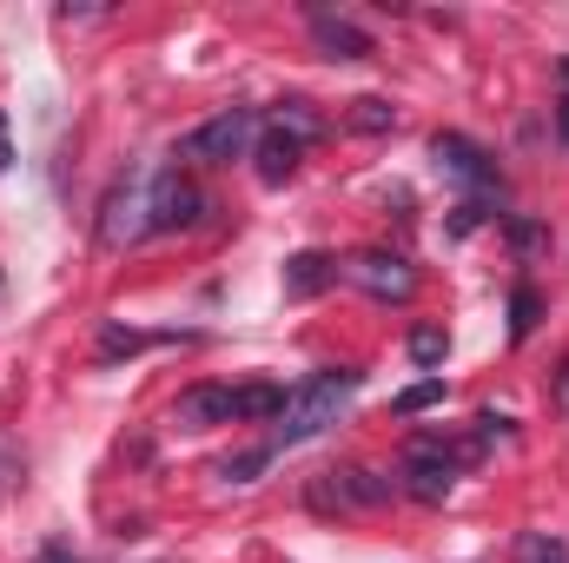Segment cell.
<instances>
[{"label":"cell","mask_w":569,"mask_h":563,"mask_svg":"<svg viewBox=\"0 0 569 563\" xmlns=\"http://www.w3.org/2000/svg\"><path fill=\"white\" fill-rule=\"evenodd\" d=\"M272 127H279V134H291L298 146H305V140H318V134H325V120L311 113V100H284L279 113H272Z\"/></svg>","instance_id":"obj_15"},{"label":"cell","mask_w":569,"mask_h":563,"mask_svg":"<svg viewBox=\"0 0 569 563\" xmlns=\"http://www.w3.org/2000/svg\"><path fill=\"white\" fill-rule=\"evenodd\" d=\"M503 246H510L517 259H543V253H550V226L530 219V213H510V219H503Z\"/></svg>","instance_id":"obj_13"},{"label":"cell","mask_w":569,"mask_h":563,"mask_svg":"<svg viewBox=\"0 0 569 563\" xmlns=\"http://www.w3.org/2000/svg\"><path fill=\"white\" fill-rule=\"evenodd\" d=\"M338 477H345L351 511H378V504L398 497V477H385V471H371V464H351V471H338Z\"/></svg>","instance_id":"obj_11"},{"label":"cell","mask_w":569,"mask_h":563,"mask_svg":"<svg viewBox=\"0 0 569 563\" xmlns=\"http://www.w3.org/2000/svg\"><path fill=\"white\" fill-rule=\"evenodd\" d=\"M517 563H569L563 537H550V531H530L523 544H517Z\"/></svg>","instance_id":"obj_21"},{"label":"cell","mask_w":569,"mask_h":563,"mask_svg":"<svg viewBox=\"0 0 569 563\" xmlns=\"http://www.w3.org/2000/svg\"><path fill=\"white\" fill-rule=\"evenodd\" d=\"M284 385H239V418H272L279 424V412H284Z\"/></svg>","instance_id":"obj_16"},{"label":"cell","mask_w":569,"mask_h":563,"mask_svg":"<svg viewBox=\"0 0 569 563\" xmlns=\"http://www.w3.org/2000/svg\"><path fill=\"white\" fill-rule=\"evenodd\" d=\"M338 259L331 253H291L284 259V298H318V292H331L338 285Z\"/></svg>","instance_id":"obj_10"},{"label":"cell","mask_w":569,"mask_h":563,"mask_svg":"<svg viewBox=\"0 0 569 563\" xmlns=\"http://www.w3.org/2000/svg\"><path fill=\"white\" fill-rule=\"evenodd\" d=\"M179 152L192 159V166H232V159H246L252 152V107H226V113H212L206 127H192Z\"/></svg>","instance_id":"obj_3"},{"label":"cell","mask_w":569,"mask_h":563,"mask_svg":"<svg viewBox=\"0 0 569 563\" xmlns=\"http://www.w3.org/2000/svg\"><path fill=\"white\" fill-rule=\"evenodd\" d=\"M437 405H443V378H425V385H411V392L391 398L398 418H418V412H437Z\"/></svg>","instance_id":"obj_18"},{"label":"cell","mask_w":569,"mask_h":563,"mask_svg":"<svg viewBox=\"0 0 569 563\" xmlns=\"http://www.w3.org/2000/svg\"><path fill=\"white\" fill-rule=\"evenodd\" d=\"M537 318H543V298H537V285H517V292H510V338L523 345V338L537 332Z\"/></svg>","instance_id":"obj_17"},{"label":"cell","mask_w":569,"mask_h":563,"mask_svg":"<svg viewBox=\"0 0 569 563\" xmlns=\"http://www.w3.org/2000/svg\"><path fill=\"white\" fill-rule=\"evenodd\" d=\"M557 134H563V146H569V93L557 100Z\"/></svg>","instance_id":"obj_28"},{"label":"cell","mask_w":569,"mask_h":563,"mask_svg":"<svg viewBox=\"0 0 569 563\" xmlns=\"http://www.w3.org/2000/svg\"><path fill=\"white\" fill-rule=\"evenodd\" d=\"M40 563H80V557H73L67 544H47V551H40Z\"/></svg>","instance_id":"obj_26"},{"label":"cell","mask_w":569,"mask_h":563,"mask_svg":"<svg viewBox=\"0 0 569 563\" xmlns=\"http://www.w3.org/2000/svg\"><path fill=\"white\" fill-rule=\"evenodd\" d=\"M443 352H450V338H443V325H418L411 332V365H443Z\"/></svg>","instance_id":"obj_20"},{"label":"cell","mask_w":569,"mask_h":563,"mask_svg":"<svg viewBox=\"0 0 569 563\" xmlns=\"http://www.w3.org/2000/svg\"><path fill=\"white\" fill-rule=\"evenodd\" d=\"M483 219H490V199L477 192V199H463V206H457V219H450V239H463V233H477Z\"/></svg>","instance_id":"obj_24"},{"label":"cell","mask_w":569,"mask_h":563,"mask_svg":"<svg viewBox=\"0 0 569 563\" xmlns=\"http://www.w3.org/2000/svg\"><path fill=\"white\" fill-rule=\"evenodd\" d=\"M298 152H305V146L291 140V134H279V127H272L266 140L252 146V159H259V179H266V186H284V179L298 172Z\"/></svg>","instance_id":"obj_12"},{"label":"cell","mask_w":569,"mask_h":563,"mask_svg":"<svg viewBox=\"0 0 569 563\" xmlns=\"http://www.w3.org/2000/svg\"><path fill=\"white\" fill-rule=\"evenodd\" d=\"M345 279L358 285L365 298H378V305H411V298H418V266H411L405 253H385V246L351 253V259H345Z\"/></svg>","instance_id":"obj_2"},{"label":"cell","mask_w":569,"mask_h":563,"mask_svg":"<svg viewBox=\"0 0 569 563\" xmlns=\"http://www.w3.org/2000/svg\"><path fill=\"white\" fill-rule=\"evenodd\" d=\"M345 127H351V134H391V127H398V113H391V100H378V93H365V100H351V113H345Z\"/></svg>","instance_id":"obj_14"},{"label":"cell","mask_w":569,"mask_h":563,"mask_svg":"<svg viewBox=\"0 0 569 563\" xmlns=\"http://www.w3.org/2000/svg\"><path fill=\"white\" fill-rule=\"evenodd\" d=\"M179 424H239V392L232 385H186L179 405H172Z\"/></svg>","instance_id":"obj_9"},{"label":"cell","mask_w":569,"mask_h":563,"mask_svg":"<svg viewBox=\"0 0 569 563\" xmlns=\"http://www.w3.org/2000/svg\"><path fill=\"white\" fill-rule=\"evenodd\" d=\"M311 47H318L325 60H371V53H378V47H371V33H365L358 20L325 13V7H311Z\"/></svg>","instance_id":"obj_7"},{"label":"cell","mask_w":569,"mask_h":563,"mask_svg":"<svg viewBox=\"0 0 569 563\" xmlns=\"http://www.w3.org/2000/svg\"><path fill=\"white\" fill-rule=\"evenodd\" d=\"M146 345V332H133V325H107L100 332V358H133Z\"/></svg>","instance_id":"obj_23"},{"label":"cell","mask_w":569,"mask_h":563,"mask_svg":"<svg viewBox=\"0 0 569 563\" xmlns=\"http://www.w3.org/2000/svg\"><path fill=\"white\" fill-rule=\"evenodd\" d=\"M563 87H569V60H563Z\"/></svg>","instance_id":"obj_29"},{"label":"cell","mask_w":569,"mask_h":563,"mask_svg":"<svg viewBox=\"0 0 569 563\" xmlns=\"http://www.w3.org/2000/svg\"><path fill=\"white\" fill-rule=\"evenodd\" d=\"M365 385V372L358 365H325V372H311L291 398H284L279 424H272V451H291V444H311L325 424H338V412H345V398Z\"/></svg>","instance_id":"obj_1"},{"label":"cell","mask_w":569,"mask_h":563,"mask_svg":"<svg viewBox=\"0 0 569 563\" xmlns=\"http://www.w3.org/2000/svg\"><path fill=\"white\" fill-rule=\"evenodd\" d=\"M146 233H152L146 226V186H140V172H127V179H113V192L100 206V246L120 253V246H133Z\"/></svg>","instance_id":"obj_4"},{"label":"cell","mask_w":569,"mask_h":563,"mask_svg":"<svg viewBox=\"0 0 569 563\" xmlns=\"http://www.w3.org/2000/svg\"><path fill=\"white\" fill-rule=\"evenodd\" d=\"M430 159H437L450 179H463V186H477V192H497V199H503L497 159H490L483 146L470 140V134H437V140H430Z\"/></svg>","instance_id":"obj_6"},{"label":"cell","mask_w":569,"mask_h":563,"mask_svg":"<svg viewBox=\"0 0 569 563\" xmlns=\"http://www.w3.org/2000/svg\"><path fill=\"white\" fill-rule=\"evenodd\" d=\"M199 213H206V192L192 179H179V172L152 179V192H146V226L152 233H186V226H199Z\"/></svg>","instance_id":"obj_5"},{"label":"cell","mask_w":569,"mask_h":563,"mask_svg":"<svg viewBox=\"0 0 569 563\" xmlns=\"http://www.w3.org/2000/svg\"><path fill=\"white\" fill-rule=\"evenodd\" d=\"M550 398H557V412L569 418V358L557 365V372H550Z\"/></svg>","instance_id":"obj_25"},{"label":"cell","mask_w":569,"mask_h":563,"mask_svg":"<svg viewBox=\"0 0 569 563\" xmlns=\"http://www.w3.org/2000/svg\"><path fill=\"white\" fill-rule=\"evenodd\" d=\"M20 484H27V457H20V444L0 431V497H13Z\"/></svg>","instance_id":"obj_22"},{"label":"cell","mask_w":569,"mask_h":563,"mask_svg":"<svg viewBox=\"0 0 569 563\" xmlns=\"http://www.w3.org/2000/svg\"><path fill=\"white\" fill-rule=\"evenodd\" d=\"M450 484H457V464H450V457L405 451V477H398V491H405V497H418V504H443V497H450Z\"/></svg>","instance_id":"obj_8"},{"label":"cell","mask_w":569,"mask_h":563,"mask_svg":"<svg viewBox=\"0 0 569 563\" xmlns=\"http://www.w3.org/2000/svg\"><path fill=\"white\" fill-rule=\"evenodd\" d=\"M272 457H279L272 444H259V451H239V457H226V464H219V477H226V484H252V477H259Z\"/></svg>","instance_id":"obj_19"},{"label":"cell","mask_w":569,"mask_h":563,"mask_svg":"<svg viewBox=\"0 0 569 563\" xmlns=\"http://www.w3.org/2000/svg\"><path fill=\"white\" fill-rule=\"evenodd\" d=\"M13 166V140H7V113H0V172Z\"/></svg>","instance_id":"obj_27"}]
</instances>
